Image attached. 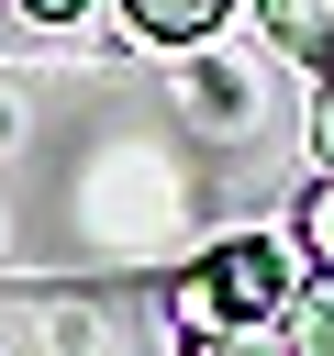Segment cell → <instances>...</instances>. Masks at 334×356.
<instances>
[{"mask_svg": "<svg viewBox=\"0 0 334 356\" xmlns=\"http://www.w3.org/2000/svg\"><path fill=\"white\" fill-rule=\"evenodd\" d=\"M167 312H178V334H256V323L289 312V256H278L267 234H223V245L167 289Z\"/></svg>", "mask_w": 334, "mask_h": 356, "instance_id": "6da1fadb", "label": "cell"}, {"mask_svg": "<svg viewBox=\"0 0 334 356\" xmlns=\"http://www.w3.org/2000/svg\"><path fill=\"white\" fill-rule=\"evenodd\" d=\"M122 11H134V33H145V44H200L234 0H122Z\"/></svg>", "mask_w": 334, "mask_h": 356, "instance_id": "7a4b0ae2", "label": "cell"}, {"mask_svg": "<svg viewBox=\"0 0 334 356\" xmlns=\"http://www.w3.org/2000/svg\"><path fill=\"white\" fill-rule=\"evenodd\" d=\"M256 11H267V33H278L289 56L334 67V0H256Z\"/></svg>", "mask_w": 334, "mask_h": 356, "instance_id": "3957f363", "label": "cell"}, {"mask_svg": "<svg viewBox=\"0 0 334 356\" xmlns=\"http://www.w3.org/2000/svg\"><path fill=\"white\" fill-rule=\"evenodd\" d=\"M289 356H334V278L289 289Z\"/></svg>", "mask_w": 334, "mask_h": 356, "instance_id": "277c9868", "label": "cell"}, {"mask_svg": "<svg viewBox=\"0 0 334 356\" xmlns=\"http://www.w3.org/2000/svg\"><path fill=\"white\" fill-rule=\"evenodd\" d=\"M301 234H312V256H323V267H334V178H323V189H312V200H301Z\"/></svg>", "mask_w": 334, "mask_h": 356, "instance_id": "5b68a950", "label": "cell"}, {"mask_svg": "<svg viewBox=\"0 0 334 356\" xmlns=\"http://www.w3.org/2000/svg\"><path fill=\"white\" fill-rule=\"evenodd\" d=\"M189 356H267L256 334H189Z\"/></svg>", "mask_w": 334, "mask_h": 356, "instance_id": "8992f818", "label": "cell"}, {"mask_svg": "<svg viewBox=\"0 0 334 356\" xmlns=\"http://www.w3.org/2000/svg\"><path fill=\"white\" fill-rule=\"evenodd\" d=\"M22 11H33V22H78L89 0H22Z\"/></svg>", "mask_w": 334, "mask_h": 356, "instance_id": "52a82bcc", "label": "cell"}, {"mask_svg": "<svg viewBox=\"0 0 334 356\" xmlns=\"http://www.w3.org/2000/svg\"><path fill=\"white\" fill-rule=\"evenodd\" d=\"M312 145H323V167H334V100H323V122H312Z\"/></svg>", "mask_w": 334, "mask_h": 356, "instance_id": "ba28073f", "label": "cell"}]
</instances>
